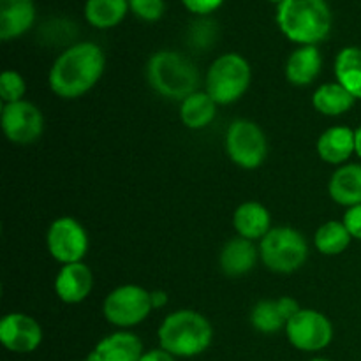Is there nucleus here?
<instances>
[{
	"mask_svg": "<svg viewBox=\"0 0 361 361\" xmlns=\"http://www.w3.org/2000/svg\"><path fill=\"white\" fill-rule=\"evenodd\" d=\"M143 356V344L130 331H116L102 338L94 351L92 361H140Z\"/></svg>",
	"mask_w": 361,
	"mask_h": 361,
	"instance_id": "nucleus-15",
	"label": "nucleus"
},
{
	"mask_svg": "<svg viewBox=\"0 0 361 361\" xmlns=\"http://www.w3.org/2000/svg\"><path fill=\"white\" fill-rule=\"evenodd\" d=\"M224 0H182L183 6L194 14H200V16H204V14L214 13L215 9L222 6Z\"/></svg>",
	"mask_w": 361,
	"mask_h": 361,
	"instance_id": "nucleus-30",
	"label": "nucleus"
},
{
	"mask_svg": "<svg viewBox=\"0 0 361 361\" xmlns=\"http://www.w3.org/2000/svg\"><path fill=\"white\" fill-rule=\"evenodd\" d=\"M129 9L140 20L157 21L164 14V0H129Z\"/></svg>",
	"mask_w": 361,
	"mask_h": 361,
	"instance_id": "nucleus-28",
	"label": "nucleus"
},
{
	"mask_svg": "<svg viewBox=\"0 0 361 361\" xmlns=\"http://www.w3.org/2000/svg\"><path fill=\"white\" fill-rule=\"evenodd\" d=\"M257 257H259V249L254 245L252 240L235 236L222 247L219 267L228 277H242L256 267Z\"/></svg>",
	"mask_w": 361,
	"mask_h": 361,
	"instance_id": "nucleus-14",
	"label": "nucleus"
},
{
	"mask_svg": "<svg viewBox=\"0 0 361 361\" xmlns=\"http://www.w3.org/2000/svg\"><path fill=\"white\" fill-rule=\"evenodd\" d=\"M277 25L289 41L316 46L331 30V11L326 0H284L277 6Z\"/></svg>",
	"mask_w": 361,
	"mask_h": 361,
	"instance_id": "nucleus-2",
	"label": "nucleus"
},
{
	"mask_svg": "<svg viewBox=\"0 0 361 361\" xmlns=\"http://www.w3.org/2000/svg\"><path fill=\"white\" fill-rule=\"evenodd\" d=\"M259 257L264 267L275 274H293L305 264L309 243L302 233L289 226L271 228L259 240Z\"/></svg>",
	"mask_w": 361,
	"mask_h": 361,
	"instance_id": "nucleus-5",
	"label": "nucleus"
},
{
	"mask_svg": "<svg viewBox=\"0 0 361 361\" xmlns=\"http://www.w3.org/2000/svg\"><path fill=\"white\" fill-rule=\"evenodd\" d=\"M157 335L161 349L169 355L192 358L210 348L214 341V328L203 314L182 309L164 317Z\"/></svg>",
	"mask_w": 361,
	"mask_h": 361,
	"instance_id": "nucleus-3",
	"label": "nucleus"
},
{
	"mask_svg": "<svg viewBox=\"0 0 361 361\" xmlns=\"http://www.w3.org/2000/svg\"><path fill=\"white\" fill-rule=\"evenodd\" d=\"M129 0H87L85 18L95 28H113L126 18Z\"/></svg>",
	"mask_w": 361,
	"mask_h": 361,
	"instance_id": "nucleus-24",
	"label": "nucleus"
},
{
	"mask_svg": "<svg viewBox=\"0 0 361 361\" xmlns=\"http://www.w3.org/2000/svg\"><path fill=\"white\" fill-rule=\"evenodd\" d=\"M317 154L328 164H344L353 154H356L355 130L345 126L326 129L317 140Z\"/></svg>",
	"mask_w": 361,
	"mask_h": 361,
	"instance_id": "nucleus-17",
	"label": "nucleus"
},
{
	"mask_svg": "<svg viewBox=\"0 0 361 361\" xmlns=\"http://www.w3.org/2000/svg\"><path fill=\"white\" fill-rule=\"evenodd\" d=\"M150 298H152V307H154V309H162V307L168 305L169 302L168 295H166V291H162V289H155V291H152Z\"/></svg>",
	"mask_w": 361,
	"mask_h": 361,
	"instance_id": "nucleus-33",
	"label": "nucleus"
},
{
	"mask_svg": "<svg viewBox=\"0 0 361 361\" xmlns=\"http://www.w3.org/2000/svg\"><path fill=\"white\" fill-rule=\"evenodd\" d=\"M83 361H92V360H90V358H87V360H83Z\"/></svg>",
	"mask_w": 361,
	"mask_h": 361,
	"instance_id": "nucleus-37",
	"label": "nucleus"
},
{
	"mask_svg": "<svg viewBox=\"0 0 361 361\" xmlns=\"http://www.w3.org/2000/svg\"><path fill=\"white\" fill-rule=\"evenodd\" d=\"M277 303H279V309H281L282 316L286 317V321H289L293 316H296V314L300 312L298 302H296L295 298H291V296H282V298L277 300Z\"/></svg>",
	"mask_w": 361,
	"mask_h": 361,
	"instance_id": "nucleus-31",
	"label": "nucleus"
},
{
	"mask_svg": "<svg viewBox=\"0 0 361 361\" xmlns=\"http://www.w3.org/2000/svg\"><path fill=\"white\" fill-rule=\"evenodd\" d=\"M252 71L238 53H226L214 60L204 80V92L217 104L236 102L249 88Z\"/></svg>",
	"mask_w": 361,
	"mask_h": 361,
	"instance_id": "nucleus-6",
	"label": "nucleus"
},
{
	"mask_svg": "<svg viewBox=\"0 0 361 361\" xmlns=\"http://www.w3.org/2000/svg\"><path fill=\"white\" fill-rule=\"evenodd\" d=\"M140 361H175V356L169 355L164 349H152V351L143 353Z\"/></svg>",
	"mask_w": 361,
	"mask_h": 361,
	"instance_id": "nucleus-32",
	"label": "nucleus"
},
{
	"mask_svg": "<svg viewBox=\"0 0 361 361\" xmlns=\"http://www.w3.org/2000/svg\"><path fill=\"white\" fill-rule=\"evenodd\" d=\"M335 78L355 99H361V48L348 46L335 59Z\"/></svg>",
	"mask_w": 361,
	"mask_h": 361,
	"instance_id": "nucleus-22",
	"label": "nucleus"
},
{
	"mask_svg": "<svg viewBox=\"0 0 361 361\" xmlns=\"http://www.w3.org/2000/svg\"><path fill=\"white\" fill-rule=\"evenodd\" d=\"M353 236L342 221H328L314 235V245L324 256H338L351 243Z\"/></svg>",
	"mask_w": 361,
	"mask_h": 361,
	"instance_id": "nucleus-25",
	"label": "nucleus"
},
{
	"mask_svg": "<svg viewBox=\"0 0 361 361\" xmlns=\"http://www.w3.org/2000/svg\"><path fill=\"white\" fill-rule=\"evenodd\" d=\"M94 286V275L85 263L62 264L55 277V293L63 303H81L88 298Z\"/></svg>",
	"mask_w": 361,
	"mask_h": 361,
	"instance_id": "nucleus-13",
	"label": "nucleus"
},
{
	"mask_svg": "<svg viewBox=\"0 0 361 361\" xmlns=\"http://www.w3.org/2000/svg\"><path fill=\"white\" fill-rule=\"evenodd\" d=\"M355 137H356V155L361 159V126L355 130Z\"/></svg>",
	"mask_w": 361,
	"mask_h": 361,
	"instance_id": "nucleus-34",
	"label": "nucleus"
},
{
	"mask_svg": "<svg viewBox=\"0 0 361 361\" xmlns=\"http://www.w3.org/2000/svg\"><path fill=\"white\" fill-rule=\"evenodd\" d=\"M356 99L341 83H324L314 92L312 104L321 115L341 116L355 106Z\"/></svg>",
	"mask_w": 361,
	"mask_h": 361,
	"instance_id": "nucleus-23",
	"label": "nucleus"
},
{
	"mask_svg": "<svg viewBox=\"0 0 361 361\" xmlns=\"http://www.w3.org/2000/svg\"><path fill=\"white\" fill-rule=\"evenodd\" d=\"M226 152L240 168L256 169L267 161V136L256 122L243 118L235 120L226 133Z\"/></svg>",
	"mask_w": 361,
	"mask_h": 361,
	"instance_id": "nucleus-8",
	"label": "nucleus"
},
{
	"mask_svg": "<svg viewBox=\"0 0 361 361\" xmlns=\"http://www.w3.org/2000/svg\"><path fill=\"white\" fill-rule=\"evenodd\" d=\"M48 252L62 264L81 263L88 250V235L73 217H60L51 222L46 235Z\"/></svg>",
	"mask_w": 361,
	"mask_h": 361,
	"instance_id": "nucleus-10",
	"label": "nucleus"
},
{
	"mask_svg": "<svg viewBox=\"0 0 361 361\" xmlns=\"http://www.w3.org/2000/svg\"><path fill=\"white\" fill-rule=\"evenodd\" d=\"M0 342L9 351L27 355L41 345L42 328L27 314L11 312L0 321Z\"/></svg>",
	"mask_w": 361,
	"mask_h": 361,
	"instance_id": "nucleus-12",
	"label": "nucleus"
},
{
	"mask_svg": "<svg viewBox=\"0 0 361 361\" xmlns=\"http://www.w3.org/2000/svg\"><path fill=\"white\" fill-rule=\"evenodd\" d=\"M215 115H217V102L207 92H194L180 104V120L189 129H204L210 126Z\"/></svg>",
	"mask_w": 361,
	"mask_h": 361,
	"instance_id": "nucleus-21",
	"label": "nucleus"
},
{
	"mask_svg": "<svg viewBox=\"0 0 361 361\" xmlns=\"http://www.w3.org/2000/svg\"><path fill=\"white\" fill-rule=\"evenodd\" d=\"M328 192L342 207L361 204V164H344L331 175Z\"/></svg>",
	"mask_w": 361,
	"mask_h": 361,
	"instance_id": "nucleus-20",
	"label": "nucleus"
},
{
	"mask_svg": "<svg viewBox=\"0 0 361 361\" xmlns=\"http://www.w3.org/2000/svg\"><path fill=\"white\" fill-rule=\"evenodd\" d=\"M310 361H330V360H324V358H314V360H310Z\"/></svg>",
	"mask_w": 361,
	"mask_h": 361,
	"instance_id": "nucleus-35",
	"label": "nucleus"
},
{
	"mask_svg": "<svg viewBox=\"0 0 361 361\" xmlns=\"http://www.w3.org/2000/svg\"><path fill=\"white\" fill-rule=\"evenodd\" d=\"M104 67V53L97 44L76 42L53 62L48 76L49 88L62 99H78L99 83Z\"/></svg>",
	"mask_w": 361,
	"mask_h": 361,
	"instance_id": "nucleus-1",
	"label": "nucleus"
},
{
	"mask_svg": "<svg viewBox=\"0 0 361 361\" xmlns=\"http://www.w3.org/2000/svg\"><path fill=\"white\" fill-rule=\"evenodd\" d=\"M284 330L293 348L305 353L321 351L328 348L334 338L330 319L314 309H300V312L288 321Z\"/></svg>",
	"mask_w": 361,
	"mask_h": 361,
	"instance_id": "nucleus-9",
	"label": "nucleus"
},
{
	"mask_svg": "<svg viewBox=\"0 0 361 361\" xmlns=\"http://www.w3.org/2000/svg\"><path fill=\"white\" fill-rule=\"evenodd\" d=\"M35 21L32 0H0V39L11 41L23 35Z\"/></svg>",
	"mask_w": 361,
	"mask_h": 361,
	"instance_id": "nucleus-16",
	"label": "nucleus"
},
{
	"mask_svg": "<svg viewBox=\"0 0 361 361\" xmlns=\"http://www.w3.org/2000/svg\"><path fill=\"white\" fill-rule=\"evenodd\" d=\"M323 59L317 46H300L286 62V78L295 87H307L321 73Z\"/></svg>",
	"mask_w": 361,
	"mask_h": 361,
	"instance_id": "nucleus-19",
	"label": "nucleus"
},
{
	"mask_svg": "<svg viewBox=\"0 0 361 361\" xmlns=\"http://www.w3.org/2000/svg\"><path fill=\"white\" fill-rule=\"evenodd\" d=\"M152 310L154 307H152L150 291L136 284H126L113 289L106 296L102 305L106 321L122 330L143 323Z\"/></svg>",
	"mask_w": 361,
	"mask_h": 361,
	"instance_id": "nucleus-7",
	"label": "nucleus"
},
{
	"mask_svg": "<svg viewBox=\"0 0 361 361\" xmlns=\"http://www.w3.org/2000/svg\"><path fill=\"white\" fill-rule=\"evenodd\" d=\"M250 324L259 334L271 335L286 328L288 321L282 316L277 300H263L254 305L252 312H250Z\"/></svg>",
	"mask_w": 361,
	"mask_h": 361,
	"instance_id": "nucleus-26",
	"label": "nucleus"
},
{
	"mask_svg": "<svg viewBox=\"0 0 361 361\" xmlns=\"http://www.w3.org/2000/svg\"><path fill=\"white\" fill-rule=\"evenodd\" d=\"M268 2H275V4H281V2H284V0H268Z\"/></svg>",
	"mask_w": 361,
	"mask_h": 361,
	"instance_id": "nucleus-36",
	"label": "nucleus"
},
{
	"mask_svg": "<svg viewBox=\"0 0 361 361\" xmlns=\"http://www.w3.org/2000/svg\"><path fill=\"white\" fill-rule=\"evenodd\" d=\"M342 222L345 224L348 231L351 233L353 238L360 240L361 242V204H356V207L348 208V212L344 214Z\"/></svg>",
	"mask_w": 361,
	"mask_h": 361,
	"instance_id": "nucleus-29",
	"label": "nucleus"
},
{
	"mask_svg": "<svg viewBox=\"0 0 361 361\" xmlns=\"http://www.w3.org/2000/svg\"><path fill=\"white\" fill-rule=\"evenodd\" d=\"M0 122L7 140L16 145L35 143L44 130V116L41 109L25 99L4 104Z\"/></svg>",
	"mask_w": 361,
	"mask_h": 361,
	"instance_id": "nucleus-11",
	"label": "nucleus"
},
{
	"mask_svg": "<svg viewBox=\"0 0 361 361\" xmlns=\"http://www.w3.org/2000/svg\"><path fill=\"white\" fill-rule=\"evenodd\" d=\"M233 226L238 236L256 242V240H263L264 235L271 229V215L264 204L257 201H247L235 210Z\"/></svg>",
	"mask_w": 361,
	"mask_h": 361,
	"instance_id": "nucleus-18",
	"label": "nucleus"
},
{
	"mask_svg": "<svg viewBox=\"0 0 361 361\" xmlns=\"http://www.w3.org/2000/svg\"><path fill=\"white\" fill-rule=\"evenodd\" d=\"M147 80L159 95L175 101H183L190 94L197 92L200 73L187 56L178 51L154 53L148 60Z\"/></svg>",
	"mask_w": 361,
	"mask_h": 361,
	"instance_id": "nucleus-4",
	"label": "nucleus"
},
{
	"mask_svg": "<svg viewBox=\"0 0 361 361\" xmlns=\"http://www.w3.org/2000/svg\"><path fill=\"white\" fill-rule=\"evenodd\" d=\"M25 94H27V83L23 76L16 71H4L0 76V99L4 104L23 101Z\"/></svg>",
	"mask_w": 361,
	"mask_h": 361,
	"instance_id": "nucleus-27",
	"label": "nucleus"
}]
</instances>
